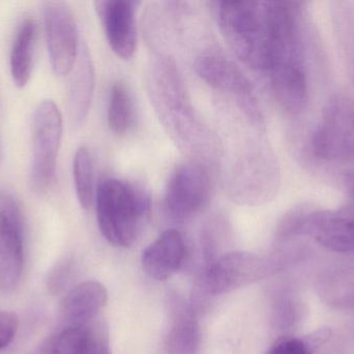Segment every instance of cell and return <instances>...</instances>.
I'll use <instances>...</instances> for the list:
<instances>
[{
    "label": "cell",
    "instance_id": "5bb4252c",
    "mask_svg": "<svg viewBox=\"0 0 354 354\" xmlns=\"http://www.w3.org/2000/svg\"><path fill=\"white\" fill-rule=\"evenodd\" d=\"M138 4L132 0H100L95 3L108 44L122 60H130L136 51Z\"/></svg>",
    "mask_w": 354,
    "mask_h": 354
},
{
    "label": "cell",
    "instance_id": "4fadbf2b",
    "mask_svg": "<svg viewBox=\"0 0 354 354\" xmlns=\"http://www.w3.org/2000/svg\"><path fill=\"white\" fill-rule=\"evenodd\" d=\"M44 24L52 69L57 76H66L78 60V29L74 15L64 2L48 1L44 6Z\"/></svg>",
    "mask_w": 354,
    "mask_h": 354
},
{
    "label": "cell",
    "instance_id": "5b68a950",
    "mask_svg": "<svg viewBox=\"0 0 354 354\" xmlns=\"http://www.w3.org/2000/svg\"><path fill=\"white\" fill-rule=\"evenodd\" d=\"M95 205L102 235L118 247H131L138 239L151 207V197L142 187L118 178L99 183Z\"/></svg>",
    "mask_w": 354,
    "mask_h": 354
},
{
    "label": "cell",
    "instance_id": "ba28073f",
    "mask_svg": "<svg viewBox=\"0 0 354 354\" xmlns=\"http://www.w3.org/2000/svg\"><path fill=\"white\" fill-rule=\"evenodd\" d=\"M223 37L239 60L263 72L268 45L266 1L212 2Z\"/></svg>",
    "mask_w": 354,
    "mask_h": 354
},
{
    "label": "cell",
    "instance_id": "ac0fdd59",
    "mask_svg": "<svg viewBox=\"0 0 354 354\" xmlns=\"http://www.w3.org/2000/svg\"><path fill=\"white\" fill-rule=\"evenodd\" d=\"M95 89V69L88 50L83 48L71 82L68 93V118L73 128L83 124L93 100Z\"/></svg>",
    "mask_w": 354,
    "mask_h": 354
},
{
    "label": "cell",
    "instance_id": "6da1fadb",
    "mask_svg": "<svg viewBox=\"0 0 354 354\" xmlns=\"http://www.w3.org/2000/svg\"><path fill=\"white\" fill-rule=\"evenodd\" d=\"M268 45L264 74L272 97L287 116L304 114L310 102L305 3L266 1Z\"/></svg>",
    "mask_w": 354,
    "mask_h": 354
},
{
    "label": "cell",
    "instance_id": "277c9868",
    "mask_svg": "<svg viewBox=\"0 0 354 354\" xmlns=\"http://www.w3.org/2000/svg\"><path fill=\"white\" fill-rule=\"evenodd\" d=\"M310 255L309 245L303 242L274 247L266 256L245 251L225 253L204 266L194 285L189 303L199 314L212 299L286 272L307 260Z\"/></svg>",
    "mask_w": 354,
    "mask_h": 354
},
{
    "label": "cell",
    "instance_id": "8fae6325",
    "mask_svg": "<svg viewBox=\"0 0 354 354\" xmlns=\"http://www.w3.org/2000/svg\"><path fill=\"white\" fill-rule=\"evenodd\" d=\"M212 183L207 166L192 160L179 164L166 186L164 207L167 215L183 222L199 213L209 201Z\"/></svg>",
    "mask_w": 354,
    "mask_h": 354
},
{
    "label": "cell",
    "instance_id": "7c38bea8",
    "mask_svg": "<svg viewBox=\"0 0 354 354\" xmlns=\"http://www.w3.org/2000/svg\"><path fill=\"white\" fill-rule=\"evenodd\" d=\"M25 220L18 200L0 189V289L18 287L24 269Z\"/></svg>",
    "mask_w": 354,
    "mask_h": 354
},
{
    "label": "cell",
    "instance_id": "9a60e30c",
    "mask_svg": "<svg viewBox=\"0 0 354 354\" xmlns=\"http://www.w3.org/2000/svg\"><path fill=\"white\" fill-rule=\"evenodd\" d=\"M108 293L101 283L87 281L68 291L60 309L58 328H86L107 303Z\"/></svg>",
    "mask_w": 354,
    "mask_h": 354
},
{
    "label": "cell",
    "instance_id": "f1b7e54d",
    "mask_svg": "<svg viewBox=\"0 0 354 354\" xmlns=\"http://www.w3.org/2000/svg\"><path fill=\"white\" fill-rule=\"evenodd\" d=\"M351 193H353V197H354V189L353 191H351Z\"/></svg>",
    "mask_w": 354,
    "mask_h": 354
},
{
    "label": "cell",
    "instance_id": "9c48e42d",
    "mask_svg": "<svg viewBox=\"0 0 354 354\" xmlns=\"http://www.w3.org/2000/svg\"><path fill=\"white\" fill-rule=\"evenodd\" d=\"M194 68L206 85L234 101L239 112L256 131L264 130L263 114L255 91L249 79L233 62L220 52L206 51L197 56Z\"/></svg>",
    "mask_w": 354,
    "mask_h": 354
},
{
    "label": "cell",
    "instance_id": "484cf974",
    "mask_svg": "<svg viewBox=\"0 0 354 354\" xmlns=\"http://www.w3.org/2000/svg\"><path fill=\"white\" fill-rule=\"evenodd\" d=\"M222 224L216 220L205 224L201 231V251L205 266L216 261L218 257L224 255L223 249Z\"/></svg>",
    "mask_w": 354,
    "mask_h": 354
},
{
    "label": "cell",
    "instance_id": "83f0119b",
    "mask_svg": "<svg viewBox=\"0 0 354 354\" xmlns=\"http://www.w3.org/2000/svg\"><path fill=\"white\" fill-rule=\"evenodd\" d=\"M19 320L12 312L0 311V351L8 347L16 336Z\"/></svg>",
    "mask_w": 354,
    "mask_h": 354
},
{
    "label": "cell",
    "instance_id": "d4e9b609",
    "mask_svg": "<svg viewBox=\"0 0 354 354\" xmlns=\"http://www.w3.org/2000/svg\"><path fill=\"white\" fill-rule=\"evenodd\" d=\"M339 44L347 72L354 85V8L348 2H339L335 14Z\"/></svg>",
    "mask_w": 354,
    "mask_h": 354
},
{
    "label": "cell",
    "instance_id": "2e32d148",
    "mask_svg": "<svg viewBox=\"0 0 354 354\" xmlns=\"http://www.w3.org/2000/svg\"><path fill=\"white\" fill-rule=\"evenodd\" d=\"M169 326L165 336L167 354H198L201 346V330L198 314L181 297H170Z\"/></svg>",
    "mask_w": 354,
    "mask_h": 354
},
{
    "label": "cell",
    "instance_id": "3957f363",
    "mask_svg": "<svg viewBox=\"0 0 354 354\" xmlns=\"http://www.w3.org/2000/svg\"><path fill=\"white\" fill-rule=\"evenodd\" d=\"M301 163L330 182L354 189V98L333 96L299 141Z\"/></svg>",
    "mask_w": 354,
    "mask_h": 354
},
{
    "label": "cell",
    "instance_id": "7402d4cb",
    "mask_svg": "<svg viewBox=\"0 0 354 354\" xmlns=\"http://www.w3.org/2000/svg\"><path fill=\"white\" fill-rule=\"evenodd\" d=\"M135 120L136 114L132 95L124 82L116 81L110 87L108 97V126L114 134L124 136L132 130Z\"/></svg>",
    "mask_w": 354,
    "mask_h": 354
},
{
    "label": "cell",
    "instance_id": "8992f818",
    "mask_svg": "<svg viewBox=\"0 0 354 354\" xmlns=\"http://www.w3.org/2000/svg\"><path fill=\"white\" fill-rule=\"evenodd\" d=\"M280 166L266 141H248L226 166L224 188L241 206L263 205L274 199L280 185Z\"/></svg>",
    "mask_w": 354,
    "mask_h": 354
},
{
    "label": "cell",
    "instance_id": "7a4b0ae2",
    "mask_svg": "<svg viewBox=\"0 0 354 354\" xmlns=\"http://www.w3.org/2000/svg\"><path fill=\"white\" fill-rule=\"evenodd\" d=\"M147 87L158 118L179 151L187 160L216 166L222 158V143L194 108L176 62L153 64Z\"/></svg>",
    "mask_w": 354,
    "mask_h": 354
},
{
    "label": "cell",
    "instance_id": "44dd1931",
    "mask_svg": "<svg viewBox=\"0 0 354 354\" xmlns=\"http://www.w3.org/2000/svg\"><path fill=\"white\" fill-rule=\"evenodd\" d=\"M306 315L305 303L291 286H282L272 297L270 322L281 337L292 336Z\"/></svg>",
    "mask_w": 354,
    "mask_h": 354
},
{
    "label": "cell",
    "instance_id": "30bf717a",
    "mask_svg": "<svg viewBox=\"0 0 354 354\" xmlns=\"http://www.w3.org/2000/svg\"><path fill=\"white\" fill-rule=\"evenodd\" d=\"M62 112L51 100L39 103L33 116L32 159L30 185L32 191L43 195L53 184L57 168V158L62 143Z\"/></svg>",
    "mask_w": 354,
    "mask_h": 354
},
{
    "label": "cell",
    "instance_id": "603a6c76",
    "mask_svg": "<svg viewBox=\"0 0 354 354\" xmlns=\"http://www.w3.org/2000/svg\"><path fill=\"white\" fill-rule=\"evenodd\" d=\"M91 324L86 328H57L28 354H82Z\"/></svg>",
    "mask_w": 354,
    "mask_h": 354
},
{
    "label": "cell",
    "instance_id": "cb8c5ba5",
    "mask_svg": "<svg viewBox=\"0 0 354 354\" xmlns=\"http://www.w3.org/2000/svg\"><path fill=\"white\" fill-rule=\"evenodd\" d=\"M75 191L83 209L88 210L95 203V168L93 155L88 148L82 145L77 149L73 162Z\"/></svg>",
    "mask_w": 354,
    "mask_h": 354
},
{
    "label": "cell",
    "instance_id": "52a82bcc",
    "mask_svg": "<svg viewBox=\"0 0 354 354\" xmlns=\"http://www.w3.org/2000/svg\"><path fill=\"white\" fill-rule=\"evenodd\" d=\"M299 239H312L332 253L354 257V209L293 208L277 224L274 245Z\"/></svg>",
    "mask_w": 354,
    "mask_h": 354
},
{
    "label": "cell",
    "instance_id": "d6986e66",
    "mask_svg": "<svg viewBox=\"0 0 354 354\" xmlns=\"http://www.w3.org/2000/svg\"><path fill=\"white\" fill-rule=\"evenodd\" d=\"M318 294L337 309L354 308V261L341 262L320 274Z\"/></svg>",
    "mask_w": 354,
    "mask_h": 354
},
{
    "label": "cell",
    "instance_id": "ffe728a7",
    "mask_svg": "<svg viewBox=\"0 0 354 354\" xmlns=\"http://www.w3.org/2000/svg\"><path fill=\"white\" fill-rule=\"evenodd\" d=\"M35 41L37 22L33 18H26L17 31L10 51V74L18 87H24L30 80Z\"/></svg>",
    "mask_w": 354,
    "mask_h": 354
},
{
    "label": "cell",
    "instance_id": "e0dca14e",
    "mask_svg": "<svg viewBox=\"0 0 354 354\" xmlns=\"http://www.w3.org/2000/svg\"><path fill=\"white\" fill-rule=\"evenodd\" d=\"M187 255L185 239L174 229L162 233L143 251L141 262L143 269L157 281H166L176 274Z\"/></svg>",
    "mask_w": 354,
    "mask_h": 354
},
{
    "label": "cell",
    "instance_id": "4316f807",
    "mask_svg": "<svg viewBox=\"0 0 354 354\" xmlns=\"http://www.w3.org/2000/svg\"><path fill=\"white\" fill-rule=\"evenodd\" d=\"M74 272V259L71 256L60 258L48 272L46 286L52 295L62 293L68 287Z\"/></svg>",
    "mask_w": 354,
    "mask_h": 354
}]
</instances>
